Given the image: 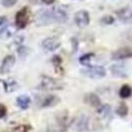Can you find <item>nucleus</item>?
Returning <instances> with one entry per match:
<instances>
[{
  "label": "nucleus",
  "mask_w": 132,
  "mask_h": 132,
  "mask_svg": "<svg viewBox=\"0 0 132 132\" xmlns=\"http://www.w3.org/2000/svg\"><path fill=\"white\" fill-rule=\"evenodd\" d=\"M110 71L116 77H127L128 76V69H127V67L124 64H121V63H117V64L111 65Z\"/></svg>",
  "instance_id": "nucleus-10"
},
{
  "label": "nucleus",
  "mask_w": 132,
  "mask_h": 132,
  "mask_svg": "<svg viewBox=\"0 0 132 132\" xmlns=\"http://www.w3.org/2000/svg\"><path fill=\"white\" fill-rule=\"evenodd\" d=\"M88 124H89L88 116L85 114H80L74 119L72 123V129L76 132H85L88 130Z\"/></svg>",
  "instance_id": "nucleus-5"
},
{
  "label": "nucleus",
  "mask_w": 132,
  "mask_h": 132,
  "mask_svg": "<svg viewBox=\"0 0 132 132\" xmlns=\"http://www.w3.org/2000/svg\"><path fill=\"white\" fill-rule=\"evenodd\" d=\"M16 26H14V24H7V26L3 27L0 30V39L1 40H6V39L11 38L14 34L16 33Z\"/></svg>",
  "instance_id": "nucleus-12"
},
{
  "label": "nucleus",
  "mask_w": 132,
  "mask_h": 132,
  "mask_svg": "<svg viewBox=\"0 0 132 132\" xmlns=\"http://www.w3.org/2000/svg\"><path fill=\"white\" fill-rule=\"evenodd\" d=\"M30 18L31 11L28 6H24L21 9H19L15 14V26L17 29H24L29 24Z\"/></svg>",
  "instance_id": "nucleus-3"
},
{
  "label": "nucleus",
  "mask_w": 132,
  "mask_h": 132,
  "mask_svg": "<svg viewBox=\"0 0 132 132\" xmlns=\"http://www.w3.org/2000/svg\"><path fill=\"white\" fill-rule=\"evenodd\" d=\"M128 58H132V48L130 47H123L116 50L112 54L113 60H125Z\"/></svg>",
  "instance_id": "nucleus-8"
},
{
  "label": "nucleus",
  "mask_w": 132,
  "mask_h": 132,
  "mask_svg": "<svg viewBox=\"0 0 132 132\" xmlns=\"http://www.w3.org/2000/svg\"><path fill=\"white\" fill-rule=\"evenodd\" d=\"M101 21L104 23V24H112L114 22V18L111 16V15H106V16L102 17Z\"/></svg>",
  "instance_id": "nucleus-23"
},
{
  "label": "nucleus",
  "mask_w": 132,
  "mask_h": 132,
  "mask_svg": "<svg viewBox=\"0 0 132 132\" xmlns=\"http://www.w3.org/2000/svg\"><path fill=\"white\" fill-rule=\"evenodd\" d=\"M15 64V57L13 55H7L4 57V59L1 62L0 65V73L1 74H6L8 73L11 68Z\"/></svg>",
  "instance_id": "nucleus-7"
},
{
  "label": "nucleus",
  "mask_w": 132,
  "mask_h": 132,
  "mask_svg": "<svg viewBox=\"0 0 132 132\" xmlns=\"http://www.w3.org/2000/svg\"><path fill=\"white\" fill-rule=\"evenodd\" d=\"M1 82L3 84V87H4V90L6 93H11V92H14L15 89H17L18 87V84L15 80L13 79H8V80H1Z\"/></svg>",
  "instance_id": "nucleus-16"
},
{
  "label": "nucleus",
  "mask_w": 132,
  "mask_h": 132,
  "mask_svg": "<svg viewBox=\"0 0 132 132\" xmlns=\"http://www.w3.org/2000/svg\"><path fill=\"white\" fill-rule=\"evenodd\" d=\"M127 113H128V108H127V106H126L125 104H121V105L118 107V109H117V114L122 116V117H124V116L127 115Z\"/></svg>",
  "instance_id": "nucleus-20"
},
{
  "label": "nucleus",
  "mask_w": 132,
  "mask_h": 132,
  "mask_svg": "<svg viewBox=\"0 0 132 132\" xmlns=\"http://www.w3.org/2000/svg\"><path fill=\"white\" fill-rule=\"evenodd\" d=\"M5 21H6V17L1 16V15H0V27H1V26H2V24L5 22Z\"/></svg>",
  "instance_id": "nucleus-27"
},
{
  "label": "nucleus",
  "mask_w": 132,
  "mask_h": 132,
  "mask_svg": "<svg viewBox=\"0 0 132 132\" xmlns=\"http://www.w3.org/2000/svg\"><path fill=\"white\" fill-rule=\"evenodd\" d=\"M52 63H53V66H54V68H55V71H56L58 74H63L62 59H61L60 56L55 55V56L52 58Z\"/></svg>",
  "instance_id": "nucleus-17"
},
{
  "label": "nucleus",
  "mask_w": 132,
  "mask_h": 132,
  "mask_svg": "<svg viewBox=\"0 0 132 132\" xmlns=\"http://www.w3.org/2000/svg\"><path fill=\"white\" fill-rule=\"evenodd\" d=\"M60 42L58 41V39L50 37V38H46L43 42H42V47L43 49L47 52H54L60 47Z\"/></svg>",
  "instance_id": "nucleus-9"
},
{
  "label": "nucleus",
  "mask_w": 132,
  "mask_h": 132,
  "mask_svg": "<svg viewBox=\"0 0 132 132\" xmlns=\"http://www.w3.org/2000/svg\"><path fill=\"white\" fill-rule=\"evenodd\" d=\"M17 1L18 0H1V3L5 7H11V6H13V5L16 4Z\"/></svg>",
  "instance_id": "nucleus-22"
},
{
  "label": "nucleus",
  "mask_w": 132,
  "mask_h": 132,
  "mask_svg": "<svg viewBox=\"0 0 132 132\" xmlns=\"http://www.w3.org/2000/svg\"><path fill=\"white\" fill-rule=\"evenodd\" d=\"M81 73L83 75H85L86 77H89V78H93V79H100V78H103L106 75V69L103 66L89 65L86 66V68L82 69Z\"/></svg>",
  "instance_id": "nucleus-4"
},
{
  "label": "nucleus",
  "mask_w": 132,
  "mask_h": 132,
  "mask_svg": "<svg viewBox=\"0 0 132 132\" xmlns=\"http://www.w3.org/2000/svg\"><path fill=\"white\" fill-rule=\"evenodd\" d=\"M94 57V53H87V54H84L82 55L80 58H79V62L85 66H89L90 63V59Z\"/></svg>",
  "instance_id": "nucleus-19"
},
{
  "label": "nucleus",
  "mask_w": 132,
  "mask_h": 132,
  "mask_svg": "<svg viewBox=\"0 0 132 132\" xmlns=\"http://www.w3.org/2000/svg\"><path fill=\"white\" fill-rule=\"evenodd\" d=\"M118 18L123 22H132V6L124 7L116 12Z\"/></svg>",
  "instance_id": "nucleus-11"
},
{
  "label": "nucleus",
  "mask_w": 132,
  "mask_h": 132,
  "mask_svg": "<svg viewBox=\"0 0 132 132\" xmlns=\"http://www.w3.org/2000/svg\"><path fill=\"white\" fill-rule=\"evenodd\" d=\"M60 102V99L55 96V95H48L46 96L43 101L41 102V107L42 108H50V107H54L56 106L58 103Z\"/></svg>",
  "instance_id": "nucleus-13"
},
{
  "label": "nucleus",
  "mask_w": 132,
  "mask_h": 132,
  "mask_svg": "<svg viewBox=\"0 0 132 132\" xmlns=\"http://www.w3.org/2000/svg\"><path fill=\"white\" fill-rule=\"evenodd\" d=\"M39 88H41L43 90H59V89L63 88V83L51 76L43 75L41 77Z\"/></svg>",
  "instance_id": "nucleus-2"
},
{
  "label": "nucleus",
  "mask_w": 132,
  "mask_h": 132,
  "mask_svg": "<svg viewBox=\"0 0 132 132\" xmlns=\"http://www.w3.org/2000/svg\"><path fill=\"white\" fill-rule=\"evenodd\" d=\"M6 113H7L6 107H5L3 104H0V119L4 118V117L6 116Z\"/></svg>",
  "instance_id": "nucleus-25"
},
{
  "label": "nucleus",
  "mask_w": 132,
  "mask_h": 132,
  "mask_svg": "<svg viewBox=\"0 0 132 132\" xmlns=\"http://www.w3.org/2000/svg\"><path fill=\"white\" fill-rule=\"evenodd\" d=\"M84 102L87 103L88 105L95 107V108H99L100 106L102 105L101 104V100L96 94H87L84 97Z\"/></svg>",
  "instance_id": "nucleus-14"
},
{
  "label": "nucleus",
  "mask_w": 132,
  "mask_h": 132,
  "mask_svg": "<svg viewBox=\"0 0 132 132\" xmlns=\"http://www.w3.org/2000/svg\"><path fill=\"white\" fill-rule=\"evenodd\" d=\"M30 127L27 125H19L17 127H14L12 132H29Z\"/></svg>",
  "instance_id": "nucleus-21"
},
{
  "label": "nucleus",
  "mask_w": 132,
  "mask_h": 132,
  "mask_svg": "<svg viewBox=\"0 0 132 132\" xmlns=\"http://www.w3.org/2000/svg\"><path fill=\"white\" fill-rule=\"evenodd\" d=\"M18 55L21 57V58H24L27 55H28V52H27V48L24 46H19L18 48Z\"/></svg>",
  "instance_id": "nucleus-24"
},
{
  "label": "nucleus",
  "mask_w": 132,
  "mask_h": 132,
  "mask_svg": "<svg viewBox=\"0 0 132 132\" xmlns=\"http://www.w3.org/2000/svg\"><path fill=\"white\" fill-rule=\"evenodd\" d=\"M42 2H44L45 4H48V5H50V4H53L54 2H55V0H41Z\"/></svg>",
  "instance_id": "nucleus-26"
},
{
  "label": "nucleus",
  "mask_w": 132,
  "mask_h": 132,
  "mask_svg": "<svg viewBox=\"0 0 132 132\" xmlns=\"http://www.w3.org/2000/svg\"><path fill=\"white\" fill-rule=\"evenodd\" d=\"M89 14L86 10H79L74 14V22L78 28H85L89 23Z\"/></svg>",
  "instance_id": "nucleus-6"
},
{
  "label": "nucleus",
  "mask_w": 132,
  "mask_h": 132,
  "mask_svg": "<svg viewBox=\"0 0 132 132\" xmlns=\"http://www.w3.org/2000/svg\"><path fill=\"white\" fill-rule=\"evenodd\" d=\"M67 18V11L61 6H55L49 9H41L36 14V21L39 26H46L54 22H65Z\"/></svg>",
  "instance_id": "nucleus-1"
},
{
  "label": "nucleus",
  "mask_w": 132,
  "mask_h": 132,
  "mask_svg": "<svg viewBox=\"0 0 132 132\" xmlns=\"http://www.w3.org/2000/svg\"><path fill=\"white\" fill-rule=\"evenodd\" d=\"M16 104L20 109L26 110L31 105V98L29 96H27V95H21V96L16 98Z\"/></svg>",
  "instance_id": "nucleus-15"
},
{
  "label": "nucleus",
  "mask_w": 132,
  "mask_h": 132,
  "mask_svg": "<svg viewBox=\"0 0 132 132\" xmlns=\"http://www.w3.org/2000/svg\"><path fill=\"white\" fill-rule=\"evenodd\" d=\"M131 95H132V88L128 84H124V85L120 88L119 96H120L122 99H127V98H129Z\"/></svg>",
  "instance_id": "nucleus-18"
}]
</instances>
